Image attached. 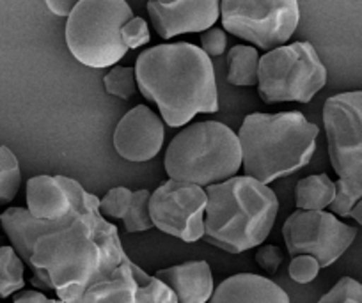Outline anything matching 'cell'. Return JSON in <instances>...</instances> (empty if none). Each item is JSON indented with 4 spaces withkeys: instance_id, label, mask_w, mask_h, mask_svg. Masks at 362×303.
Masks as SVG:
<instances>
[{
    "instance_id": "1",
    "label": "cell",
    "mask_w": 362,
    "mask_h": 303,
    "mask_svg": "<svg viewBox=\"0 0 362 303\" xmlns=\"http://www.w3.org/2000/svg\"><path fill=\"white\" fill-rule=\"evenodd\" d=\"M86 202V210L61 220H40L25 208L0 215L11 246L33 270V284L52 289L66 303L78 302L128 259L117 227L100 211V198L87 191Z\"/></svg>"
},
{
    "instance_id": "2",
    "label": "cell",
    "mask_w": 362,
    "mask_h": 303,
    "mask_svg": "<svg viewBox=\"0 0 362 303\" xmlns=\"http://www.w3.org/2000/svg\"><path fill=\"white\" fill-rule=\"evenodd\" d=\"M139 90L158 105L162 119L177 128L197 114L218 110L215 69L210 57L190 43L148 48L135 62Z\"/></svg>"
},
{
    "instance_id": "3",
    "label": "cell",
    "mask_w": 362,
    "mask_h": 303,
    "mask_svg": "<svg viewBox=\"0 0 362 303\" xmlns=\"http://www.w3.org/2000/svg\"><path fill=\"white\" fill-rule=\"evenodd\" d=\"M204 239L229 254H242L267 242L279 213L276 191L249 176L206 186Z\"/></svg>"
},
{
    "instance_id": "4",
    "label": "cell",
    "mask_w": 362,
    "mask_h": 303,
    "mask_svg": "<svg viewBox=\"0 0 362 303\" xmlns=\"http://www.w3.org/2000/svg\"><path fill=\"white\" fill-rule=\"evenodd\" d=\"M318 135L300 112L249 114L238 133L245 176L268 184L297 172L311 162Z\"/></svg>"
},
{
    "instance_id": "5",
    "label": "cell",
    "mask_w": 362,
    "mask_h": 303,
    "mask_svg": "<svg viewBox=\"0 0 362 303\" xmlns=\"http://www.w3.org/2000/svg\"><path fill=\"white\" fill-rule=\"evenodd\" d=\"M163 167L169 179L197 186L231 179L242 167L238 135L217 121L190 124L167 145Z\"/></svg>"
},
{
    "instance_id": "6",
    "label": "cell",
    "mask_w": 362,
    "mask_h": 303,
    "mask_svg": "<svg viewBox=\"0 0 362 303\" xmlns=\"http://www.w3.org/2000/svg\"><path fill=\"white\" fill-rule=\"evenodd\" d=\"M134 18L127 0H80L66 22V44L89 68H109L128 52L121 29Z\"/></svg>"
},
{
    "instance_id": "7",
    "label": "cell",
    "mask_w": 362,
    "mask_h": 303,
    "mask_svg": "<svg viewBox=\"0 0 362 303\" xmlns=\"http://www.w3.org/2000/svg\"><path fill=\"white\" fill-rule=\"evenodd\" d=\"M325 83V66L308 41L283 44L259 57L257 90L264 103H309Z\"/></svg>"
},
{
    "instance_id": "8",
    "label": "cell",
    "mask_w": 362,
    "mask_h": 303,
    "mask_svg": "<svg viewBox=\"0 0 362 303\" xmlns=\"http://www.w3.org/2000/svg\"><path fill=\"white\" fill-rule=\"evenodd\" d=\"M222 25L263 50L283 47L298 27V0H221Z\"/></svg>"
},
{
    "instance_id": "9",
    "label": "cell",
    "mask_w": 362,
    "mask_h": 303,
    "mask_svg": "<svg viewBox=\"0 0 362 303\" xmlns=\"http://www.w3.org/2000/svg\"><path fill=\"white\" fill-rule=\"evenodd\" d=\"M329 156L343 179L362 183V90L330 96L323 105Z\"/></svg>"
},
{
    "instance_id": "10",
    "label": "cell",
    "mask_w": 362,
    "mask_h": 303,
    "mask_svg": "<svg viewBox=\"0 0 362 303\" xmlns=\"http://www.w3.org/2000/svg\"><path fill=\"white\" fill-rule=\"evenodd\" d=\"M357 229L337 220L334 213L297 210L283 225V238L291 256H313L320 266L336 263L351 246Z\"/></svg>"
},
{
    "instance_id": "11",
    "label": "cell",
    "mask_w": 362,
    "mask_h": 303,
    "mask_svg": "<svg viewBox=\"0 0 362 303\" xmlns=\"http://www.w3.org/2000/svg\"><path fill=\"white\" fill-rule=\"evenodd\" d=\"M208 195L203 186L169 179L160 184L149 198L153 225L185 243L204 238V211Z\"/></svg>"
},
{
    "instance_id": "12",
    "label": "cell",
    "mask_w": 362,
    "mask_h": 303,
    "mask_svg": "<svg viewBox=\"0 0 362 303\" xmlns=\"http://www.w3.org/2000/svg\"><path fill=\"white\" fill-rule=\"evenodd\" d=\"M87 191L66 176H36L27 181V210L40 220H61L87 208Z\"/></svg>"
},
{
    "instance_id": "13",
    "label": "cell",
    "mask_w": 362,
    "mask_h": 303,
    "mask_svg": "<svg viewBox=\"0 0 362 303\" xmlns=\"http://www.w3.org/2000/svg\"><path fill=\"white\" fill-rule=\"evenodd\" d=\"M165 137L162 119L146 105L134 107L114 131V148L128 162H148L160 153Z\"/></svg>"
},
{
    "instance_id": "14",
    "label": "cell",
    "mask_w": 362,
    "mask_h": 303,
    "mask_svg": "<svg viewBox=\"0 0 362 303\" xmlns=\"http://www.w3.org/2000/svg\"><path fill=\"white\" fill-rule=\"evenodd\" d=\"M148 13L158 36L170 40L177 34L211 29L221 15V0H176L169 6L149 0Z\"/></svg>"
},
{
    "instance_id": "15",
    "label": "cell",
    "mask_w": 362,
    "mask_h": 303,
    "mask_svg": "<svg viewBox=\"0 0 362 303\" xmlns=\"http://www.w3.org/2000/svg\"><path fill=\"white\" fill-rule=\"evenodd\" d=\"M170 291L177 303H208L215 292L214 275L206 261H189L155 273Z\"/></svg>"
},
{
    "instance_id": "16",
    "label": "cell",
    "mask_w": 362,
    "mask_h": 303,
    "mask_svg": "<svg viewBox=\"0 0 362 303\" xmlns=\"http://www.w3.org/2000/svg\"><path fill=\"white\" fill-rule=\"evenodd\" d=\"M208 303H290V296L270 278L238 273L221 282Z\"/></svg>"
},
{
    "instance_id": "17",
    "label": "cell",
    "mask_w": 362,
    "mask_h": 303,
    "mask_svg": "<svg viewBox=\"0 0 362 303\" xmlns=\"http://www.w3.org/2000/svg\"><path fill=\"white\" fill-rule=\"evenodd\" d=\"M149 275L128 257L109 278L90 285L75 303H137L142 282Z\"/></svg>"
},
{
    "instance_id": "18",
    "label": "cell",
    "mask_w": 362,
    "mask_h": 303,
    "mask_svg": "<svg viewBox=\"0 0 362 303\" xmlns=\"http://www.w3.org/2000/svg\"><path fill=\"white\" fill-rule=\"evenodd\" d=\"M336 194V183L327 174H315L298 181L295 201L298 210L323 211L330 206Z\"/></svg>"
},
{
    "instance_id": "19",
    "label": "cell",
    "mask_w": 362,
    "mask_h": 303,
    "mask_svg": "<svg viewBox=\"0 0 362 303\" xmlns=\"http://www.w3.org/2000/svg\"><path fill=\"white\" fill-rule=\"evenodd\" d=\"M259 54L256 48L236 44L228 54V82L236 87L257 85Z\"/></svg>"
},
{
    "instance_id": "20",
    "label": "cell",
    "mask_w": 362,
    "mask_h": 303,
    "mask_svg": "<svg viewBox=\"0 0 362 303\" xmlns=\"http://www.w3.org/2000/svg\"><path fill=\"white\" fill-rule=\"evenodd\" d=\"M25 263L13 246H0V298H8L25 285Z\"/></svg>"
},
{
    "instance_id": "21",
    "label": "cell",
    "mask_w": 362,
    "mask_h": 303,
    "mask_svg": "<svg viewBox=\"0 0 362 303\" xmlns=\"http://www.w3.org/2000/svg\"><path fill=\"white\" fill-rule=\"evenodd\" d=\"M22 184V172L15 153L0 145V206L9 204L16 197Z\"/></svg>"
},
{
    "instance_id": "22",
    "label": "cell",
    "mask_w": 362,
    "mask_h": 303,
    "mask_svg": "<svg viewBox=\"0 0 362 303\" xmlns=\"http://www.w3.org/2000/svg\"><path fill=\"white\" fill-rule=\"evenodd\" d=\"M149 190H137L132 195L130 208L123 217L124 229L128 232H142L153 227L151 217H149Z\"/></svg>"
},
{
    "instance_id": "23",
    "label": "cell",
    "mask_w": 362,
    "mask_h": 303,
    "mask_svg": "<svg viewBox=\"0 0 362 303\" xmlns=\"http://www.w3.org/2000/svg\"><path fill=\"white\" fill-rule=\"evenodd\" d=\"M362 198V183L354 179H343L339 177L336 183V194L334 201L330 202V213L337 217H350L351 210Z\"/></svg>"
},
{
    "instance_id": "24",
    "label": "cell",
    "mask_w": 362,
    "mask_h": 303,
    "mask_svg": "<svg viewBox=\"0 0 362 303\" xmlns=\"http://www.w3.org/2000/svg\"><path fill=\"white\" fill-rule=\"evenodd\" d=\"M105 90L112 96L128 100L137 90V78H135V68H112L103 78Z\"/></svg>"
},
{
    "instance_id": "25",
    "label": "cell",
    "mask_w": 362,
    "mask_h": 303,
    "mask_svg": "<svg viewBox=\"0 0 362 303\" xmlns=\"http://www.w3.org/2000/svg\"><path fill=\"white\" fill-rule=\"evenodd\" d=\"M132 195H134V191L128 190V188L124 186L112 188V190L107 191L105 197L100 198V211H102V215H105V217L121 218V220H123L128 208H130Z\"/></svg>"
},
{
    "instance_id": "26",
    "label": "cell",
    "mask_w": 362,
    "mask_h": 303,
    "mask_svg": "<svg viewBox=\"0 0 362 303\" xmlns=\"http://www.w3.org/2000/svg\"><path fill=\"white\" fill-rule=\"evenodd\" d=\"M348 299L362 303V284L351 277H343L327 295L318 299V303H344Z\"/></svg>"
},
{
    "instance_id": "27",
    "label": "cell",
    "mask_w": 362,
    "mask_h": 303,
    "mask_svg": "<svg viewBox=\"0 0 362 303\" xmlns=\"http://www.w3.org/2000/svg\"><path fill=\"white\" fill-rule=\"evenodd\" d=\"M137 303H177V298L162 280L149 275L142 282Z\"/></svg>"
},
{
    "instance_id": "28",
    "label": "cell",
    "mask_w": 362,
    "mask_h": 303,
    "mask_svg": "<svg viewBox=\"0 0 362 303\" xmlns=\"http://www.w3.org/2000/svg\"><path fill=\"white\" fill-rule=\"evenodd\" d=\"M320 268L322 266L313 256H295L288 268V273H290L291 280L298 282V284H309L318 277Z\"/></svg>"
},
{
    "instance_id": "29",
    "label": "cell",
    "mask_w": 362,
    "mask_h": 303,
    "mask_svg": "<svg viewBox=\"0 0 362 303\" xmlns=\"http://www.w3.org/2000/svg\"><path fill=\"white\" fill-rule=\"evenodd\" d=\"M121 40L127 44L128 50L132 48H139L142 44L149 43V29L146 20L142 18H132L130 22H127L121 29Z\"/></svg>"
},
{
    "instance_id": "30",
    "label": "cell",
    "mask_w": 362,
    "mask_h": 303,
    "mask_svg": "<svg viewBox=\"0 0 362 303\" xmlns=\"http://www.w3.org/2000/svg\"><path fill=\"white\" fill-rule=\"evenodd\" d=\"M256 263L268 275H276L283 263V252L276 245H263L256 252Z\"/></svg>"
},
{
    "instance_id": "31",
    "label": "cell",
    "mask_w": 362,
    "mask_h": 303,
    "mask_svg": "<svg viewBox=\"0 0 362 303\" xmlns=\"http://www.w3.org/2000/svg\"><path fill=\"white\" fill-rule=\"evenodd\" d=\"M228 37L222 29H208L201 34V47L208 57H218L224 54Z\"/></svg>"
},
{
    "instance_id": "32",
    "label": "cell",
    "mask_w": 362,
    "mask_h": 303,
    "mask_svg": "<svg viewBox=\"0 0 362 303\" xmlns=\"http://www.w3.org/2000/svg\"><path fill=\"white\" fill-rule=\"evenodd\" d=\"M47 8L57 16H69L73 9L76 8L80 0H45Z\"/></svg>"
},
{
    "instance_id": "33",
    "label": "cell",
    "mask_w": 362,
    "mask_h": 303,
    "mask_svg": "<svg viewBox=\"0 0 362 303\" xmlns=\"http://www.w3.org/2000/svg\"><path fill=\"white\" fill-rule=\"evenodd\" d=\"M50 299L40 291H23L15 296L13 303H50Z\"/></svg>"
},
{
    "instance_id": "34",
    "label": "cell",
    "mask_w": 362,
    "mask_h": 303,
    "mask_svg": "<svg viewBox=\"0 0 362 303\" xmlns=\"http://www.w3.org/2000/svg\"><path fill=\"white\" fill-rule=\"evenodd\" d=\"M350 217L354 218L355 222H358V224L362 225V198H361V201H358V204H357V206H355L354 210H351Z\"/></svg>"
},
{
    "instance_id": "35",
    "label": "cell",
    "mask_w": 362,
    "mask_h": 303,
    "mask_svg": "<svg viewBox=\"0 0 362 303\" xmlns=\"http://www.w3.org/2000/svg\"><path fill=\"white\" fill-rule=\"evenodd\" d=\"M155 2H158V4H162V6H169V4H173V2H176V0H155Z\"/></svg>"
},
{
    "instance_id": "36",
    "label": "cell",
    "mask_w": 362,
    "mask_h": 303,
    "mask_svg": "<svg viewBox=\"0 0 362 303\" xmlns=\"http://www.w3.org/2000/svg\"><path fill=\"white\" fill-rule=\"evenodd\" d=\"M50 303H66V302H62V299H59V298H57V299L52 298V299H50Z\"/></svg>"
},
{
    "instance_id": "37",
    "label": "cell",
    "mask_w": 362,
    "mask_h": 303,
    "mask_svg": "<svg viewBox=\"0 0 362 303\" xmlns=\"http://www.w3.org/2000/svg\"><path fill=\"white\" fill-rule=\"evenodd\" d=\"M344 303H358V302H354V299H348V302H344Z\"/></svg>"
}]
</instances>
